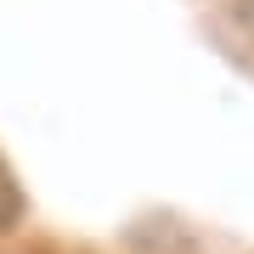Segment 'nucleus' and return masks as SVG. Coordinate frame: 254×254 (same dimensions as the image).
<instances>
[{
  "mask_svg": "<svg viewBox=\"0 0 254 254\" xmlns=\"http://www.w3.org/2000/svg\"><path fill=\"white\" fill-rule=\"evenodd\" d=\"M17 220H23V187H17V175L0 164V232L17 226Z\"/></svg>",
  "mask_w": 254,
  "mask_h": 254,
  "instance_id": "f257e3e1",
  "label": "nucleus"
},
{
  "mask_svg": "<svg viewBox=\"0 0 254 254\" xmlns=\"http://www.w3.org/2000/svg\"><path fill=\"white\" fill-rule=\"evenodd\" d=\"M243 17H249V28H254V0H243Z\"/></svg>",
  "mask_w": 254,
  "mask_h": 254,
  "instance_id": "f03ea898",
  "label": "nucleus"
}]
</instances>
